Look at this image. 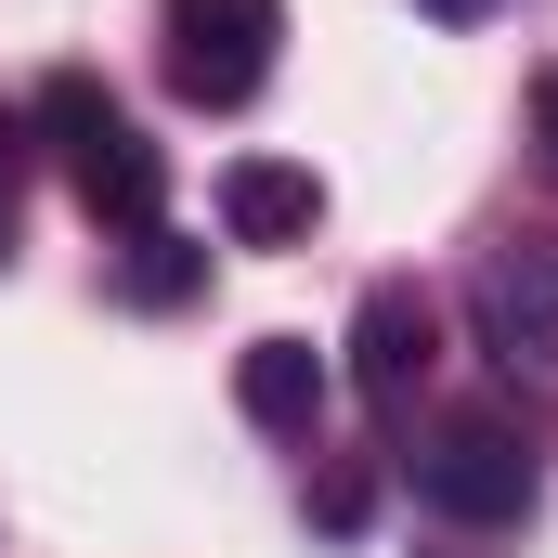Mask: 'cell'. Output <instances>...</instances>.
<instances>
[{
	"instance_id": "obj_2",
	"label": "cell",
	"mask_w": 558,
	"mask_h": 558,
	"mask_svg": "<svg viewBox=\"0 0 558 558\" xmlns=\"http://www.w3.org/2000/svg\"><path fill=\"white\" fill-rule=\"evenodd\" d=\"M286 0H169V92L182 105H247L274 78Z\"/></svg>"
},
{
	"instance_id": "obj_6",
	"label": "cell",
	"mask_w": 558,
	"mask_h": 558,
	"mask_svg": "<svg viewBox=\"0 0 558 558\" xmlns=\"http://www.w3.org/2000/svg\"><path fill=\"white\" fill-rule=\"evenodd\" d=\"M234 403H247L260 428H286V441H299V428L325 416V351H312V338H247V364H234Z\"/></svg>"
},
{
	"instance_id": "obj_14",
	"label": "cell",
	"mask_w": 558,
	"mask_h": 558,
	"mask_svg": "<svg viewBox=\"0 0 558 558\" xmlns=\"http://www.w3.org/2000/svg\"><path fill=\"white\" fill-rule=\"evenodd\" d=\"M0 260H13V195H0Z\"/></svg>"
},
{
	"instance_id": "obj_5",
	"label": "cell",
	"mask_w": 558,
	"mask_h": 558,
	"mask_svg": "<svg viewBox=\"0 0 558 558\" xmlns=\"http://www.w3.org/2000/svg\"><path fill=\"white\" fill-rule=\"evenodd\" d=\"M312 221H325V182L299 156H234L221 169V234L234 247H312Z\"/></svg>"
},
{
	"instance_id": "obj_9",
	"label": "cell",
	"mask_w": 558,
	"mask_h": 558,
	"mask_svg": "<svg viewBox=\"0 0 558 558\" xmlns=\"http://www.w3.org/2000/svg\"><path fill=\"white\" fill-rule=\"evenodd\" d=\"M195 286H208V247H195V234H169V221L131 234V299H143V312H182Z\"/></svg>"
},
{
	"instance_id": "obj_1",
	"label": "cell",
	"mask_w": 558,
	"mask_h": 558,
	"mask_svg": "<svg viewBox=\"0 0 558 558\" xmlns=\"http://www.w3.org/2000/svg\"><path fill=\"white\" fill-rule=\"evenodd\" d=\"M468 325L494 351L507 390H546L558 403V247H494L481 286H468Z\"/></svg>"
},
{
	"instance_id": "obj_12",
	"label": "cell",
	"mask_w": 558,
	"mask_h": 558,
	"mask_svg": "<svg viewBox=\"0 0 558 558\" xmlns=\"http://www.w3.org/2000/svg\"><path fill=\"white\" fill-rule=\"evenodd\" d=\"M533 131H546V156H558V65L533 78Z\"/></svg>"
},
{
	"instance_id": "obj_11",
	"label": "cell",
	"mask_w": 558,
	"mask_h": 558,
	"mask_svg": "<svg viewBox=\"0 0 558 558\" xmlns=\"http://www.w3.org/2000/svg\"><path fill=\"white\" fill-rule=\"evenodd\" d=\"M26 143H39V118H26V105H0V195L26 182Z\"/></svg>"
},
{
	"instance_id": "obj_8",
	"label": "cell",
	"mask_w": 558,
	"mask_h": 558,
	"mask_svg": "<svg viewBox=\"0 0 558 558\" xmlns=\"http://www.w3.org/2000/svg\"><path fill=\"white\" fill-rule=\"evenodd\" d=\"M26 118H39V143H52L65 169H78V156H105V143L131 131V118H118V92H105L92 65H65V78H39V105H26Z\"/></svg>"
},
{
	"instance_id": "obj_13",
	"label": "cell",
	"mask_w": 558,
	"mask_h": 558,
	"mask_svg": "<svg viewBox=\"0 0 558 558\" xmlns=\"http://www.w3.org/2000/svg\"><path fill=\"white\" fill-rule=\"evenodd\" d=\"M416 13H441V26H481V13H494V0H416Z\"/></svg>"
},
{
	"instance_id": "obj_10",
	"label": "cell",
	"mask_w": 558,
	"mask_h": 558,
	"mask_svg": "<svg viewBox=\"0 0 558 558\" xmlns=\"http://www.w3.org/2000/svg\"><path fill=\"white\" fill-rule=\"evenodd\" d=\"M364 507H377L364 468H325V481H312V520H325V533H364Z\"/></svg>"
},
{
	"instance_id": "obj_3",
	"label": "cell",
	"mask_w": 558,
	"mask_h": 558,
	"mask_svg": "<svg viewBox=\"0 0 558 558\" xmlns=\"http://www.w3.org/2000/svg\"><path fill=\"white\" fill-rule=\"evenodd\" d=\"M416 494L441 507V520L494 533V520H520V507H533V441H520V428H494V416H454V428L416 454Z\"/></svg>"
},
{
	"instance_id": "obj_4",
	"label": "cell",
	"mask_w": 558,
	"mask_h": 558,
	"mask_svg": "<svg viewBox=\"0 0 558 558\" xmlns=\"http://www.w3.org/2000/svg\"><path fill=\"white\" fill-rule=\"evenodd\" d=\"M428 351H441V312H428V286H364V312H351V390L377 403V416H403L428 377Z\"/></svg>"
},
{
	"instance_id": "obj_7",
	"label": "cell",
	"mask_w": 558,
	"mask_h": 558,
	"mask_svg": "<svg viewBox=\"0 0 558 558\" xmlns=\"http://www.w3.org/2000/svg\"><path fill=\"white\" fill-rule=\"evenodd\" d=\"M78 208L118 221V234H156V208H169V156H156L143 131H118L105 156H78Z\"/></svg>"
}]
</instances>
